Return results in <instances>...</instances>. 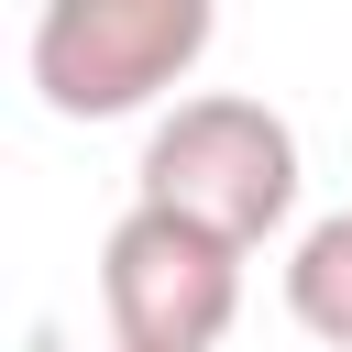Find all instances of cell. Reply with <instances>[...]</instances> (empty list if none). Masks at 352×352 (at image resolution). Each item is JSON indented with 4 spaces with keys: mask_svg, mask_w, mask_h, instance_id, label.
Here are the masks:
<instances>
[{
    "mask_svg": "<svg viewBox=\"0 0 352 352\" xmlns=\"http://www.w3.org/2000/svg\"><path fill=\"white\" fill-rule=\"evenodd\" d=\"M99 319L132 352H220L242 319V242L187 209L132 198L99 242Z\"/></svg>",
    "mask_w": 352,
    "mask_h": 352,
    "instance_id": "cell-3",
    "label": "cell"
},
{
    "mask_svg": "<svg viewBox=\"0 0 352 352\" xmlns=\"http://www.w3.org/2000/svg\"><path fill=\"white\" fill-rule=\"evenodd\" d=\"M132 198L187 209V220H209V231H231V242L253 253V242L286 231V209H297V132H286V110H264V99H242V88L176 99V110L143 132Z\"/></svg>",
    "mask_w": 352,
    "mask_h": 352,
    "instance_id": "cell-2",
    "label": "cell"
},
{
    "mask_svg": "<svg viewBox=\"0 0 352 352\" xmlns=\"http://www.w3.org/2000/svg\"><path fill=\"white\" fill-rule=\"evenodd\" d=\"M286 308L319 352H352V209L308 220L297 253H286Z\"/></svg>",
    "mask_w": 352,
    "mask_h": 352,
    "instance_id": "cell-4",
    "label": "cell"
},
{
    "mask_svg": "<svg viewBox=\"0 0 352 352\" xmlns=\"http://www.w3.org/2000/svg\"><path fill=\"white\" fill-rule=\"evenodd\" d=\"M110 352H132V341H110Z\"/></svg>",
    "mask_w": 352,
    "mask_h": 352,
    "instance_id": "cell-5",
    "label": "cell"
},
{
    "mask_svg": "<svg viewBox=\"0 0 352 352\" xmlns=\"http://www.w3.org/2000/svg\"><path fill=\"white\" fill-rule=\"evenodd\" d=\"M209 33H220V0H44L22 66L55 121H132L198 77Z\"/></svg>",
    "mask_w": 352,
    "mask_h": 352,
    "instance_id": "cell-1",
    "label": "cell"
}]
</instances>
